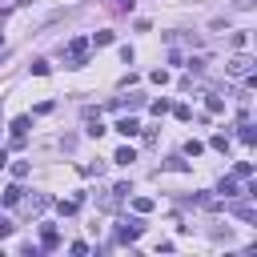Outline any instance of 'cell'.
Returning a JSON list of instances; mask_svg holds the SVG:
<instances>
[{
    "label": "cell",
    "mask_w": 257,
    "mask_h": 257,
    "mask_svg": "<svg viewBox=\"0 0 257 257\" xmlns=\"http://www.w3.org/2000/svg\"><path fill=\"white\" fill-rule=\"evenodd\" d=\"M84 60H88V40H84V36L68 40V48H64V68H80Z\"/></svg>",
    "instance_id": "cell-1"
},
{
    "label": "cell",
    "mask_w": 257,
    "mask_h": 257,
    "mask_svg": "<svg viewBox=\"0 0 257 257\" xmlns=\"http://www.w3.org/2000/svg\"><path fill=\"white\" fill-rule=\"evenodd\" d=\"M141 233H145V225H141L137 217H133V221H120V225H116V241H120V245H133V241H137Z\"/></svg>",
    "instance_id": "cell-2"
},
{
    "label": "cell",
    "mask_w": 257,
    "mask_h": 257,
    "mask_svg": "<svg viewBox=\"0 0 257 257\" xmlns=\"http://www.w3.org/2000/svg\"><path fill=\"white\" fill-rule=\"evenodd\" d=\"M225 72H229V76H249V72H253V56L237 52V56H233V60L225 64Z\"/></svg>",
    "instance_id": "cell-3"
},
{
    "label": "cell",
    "mask_w": 257,
    "mask_h": 257,
    "mask_svg": "<svg viewBox=\"0 0 257 257\" xmlns=\"http://www.w3.org/2000/svg\"><path fill=\"white\" fill-rule=\"evenodd\" d=\"M217 193H221V201H229V197H241V177H221Z\"/></svg>",
    "instance_id": "cell-4"
},
{
    "label": "cell",
    "mask_w": 257,
    "mask_h": 257,
    "mask_svg": "<svg viewBox=\"0 0 257 257\" xmlns=\"http://www.w3.org/2000/svg\"><path fill=\"white\" fill-rule=\"evenodd\" d=\"M28 124H32V116H16L8 128H12V145H24V133H28Z\"/></svg>",
    "instance_id": "cell-5"
},
{
    "label": "cell",
    "mask_w": 257,
    "mask_h": 257,
    "mask_svg": "<svg viewBox=\"0 0 257 257\" xmlns=\"http://www.w3.org/2000/svg\"><path fill=\"white\" fill-rule=\"evenodd\" d=\"M56 245H60L56 225H44V229H40V249H56Z\"/></svg>",
    "instance_id": "cell-6"
},
{
    "label": "cell",
    "mask_w": 257,
    "mask_h": 257,
    "mask_svg": "<svg viewBox=\"0 0 257 257\" xmlns=\"http://www.w3.org/2000/svg\"><path fill=\"white\" fill-rule=\"evenodd\" d=\"M112 128H116V133H120V137H137V133H141V124H137V120H133V116H120V120H116V124H112Z\"/></svg>",
    "instance_id": "cell-7"
},
{
    "label": "cell",
    "mask_w": 257,
    "mask_h": 257,
    "mask_svg": "<svg viewBox=\"0 0 257 257\" xmlns=\"http://www.w3.org/2000/svg\"><path fill=\"white\" fill-rule=\"evenodd\" d=\"M20 201H24V189L20 185H8L4 189V205H20Z\"/></svg>",
    "instance_id": "cell-8"
},
{
    "label": "cell",
    "mask_w": 257,
    "mask_h": 257,
    "mask_svg": "<svg viewBox=\"0 0 257 257\" xmlns=\"http://www.w3.org/2000/svg\"><path fill=\"white\" fill-rule=\"evenodd\" d=\"M112 161H116V165H133V161H137V153L124 145V149H116V153H112Z\"/></svg>",
    "instance_id": "cell-9"
},
{
    "label": "cell",
    "mask_w": 257,
    "mask_h": 257,
    "mask_svg": "<svg viewBox=\"0 0 257 257\" xmlns=\"http://www.w3.org/2000/svg\"><path fill=\"white\" fill-rule=\"evenodd\" d=\"M44 205H48V197H44V193H36V197H28V201H24V209H28V213H40Z\"/></svg>",
    "instance_id": "cell-10"
},
{
    "label": "cell",
    "mask_w": 257,
    "mask_h": 257,
    "mask_svg": "<svg viewBox=\"0 0 257 257\" xmlns=\"http://www.w3.org/2000/svg\"><path fill=\"white\" fill-rule=\"evenodd\" d=\"M56 209H60V217H72V213L80 209V201H76V197H68V201H56Z\"/></svg>",
    "instance_id": "cell-11"
},
{
    "label": "cell",
    "mask_w": 257,
    "mask_h": 257,
    "mask_svg": "<svg viewBox=\"0 0 257 257\" xmlns=\"http://www.w3.org/2000/svg\"><path fill=\"white\" fill-rule=\"evenodd\" d=\"M237 137H241L245 145H253V141H257V128H253L249 120H241V133H237Z\"/></svg>",
    "instance_id": "cell-12"
},
{
    "label": "cell",
    "mask_w": 257,
    "mask_h": 257,
    "mask_svg": "<svg viewBox=\"0 0 257 257\" xmlns=\"http://www.w3.org/2000/svg\"><path fill=\"white\" fill-rule=\"evenodd\" d=\"M145 96H128V100H112V108H141Z\"/></svg>",
    "instance_id": "cell-13"
},
{
    "label": "cell",
    "mask_w": 257,
    "mask_h": 257,
    "mask_svg": "<svg viewBox=\"0 0 257 257\" xmlns=\"http://www.w3.org/2000/svg\"><path fill=\"white\" fill-rule=\"evenodd\" d=\"M233 177H241V181H249V177H253V165H249V161H237V169H233Z\"/></svg>",
    "instance_id": "cell-14"
},
{
    "label": "cell",
    "mask_w": 257,
    "mask_h": 257,
    "mask_svg": "<svg viewBox=\"0 0 257 257\" xmlns=\"http://www.w3.org/2000/svg\"><path fill=\"white\" fill-rule=\"evenodd\" d=\"M233 213H237V217H241V221H257V209H253V205H237V209H233Z\"/></svg>",
    "instance_id": "cell-15"
},
{
    "label": "cell",
    "mask_w": 257,
    "mask_h": 257,
    "mask_svg": "<svg viewBox=\"0 0 257 257\" xmlns=\"http://www.w3.org/2000/svg\"><path fill=\"white\" fill-rule=\"evenodd\" d=\"M88 44H96V48H104V44H112V32H92V40Z\"/></svg>",
    "instance_id": "cell-16"
},
{
    "label": "cell",
    "mask_w": 257,
    "mask_h": 257,
    "mask_svg": "<svg viewBox=\"0 0 257 257\" xmlns=\"http://www.w3.org/2000/svg\"><path fill=\"white\" fill-rule=\"evenodd\" d=\"M133 209H137V213H153V201H149V197H133Z\"/></svg>",
    "instance_id": "cell-17"
},
{
    "label": "cell",
    "mask_w": 257,
    "mask_h": 257,
    "mask_svg": "<svg viewBox=\"0 0 257 257\" xmlns=\"http://www.w3.org/2000/svg\"><path fill=\"white\" fill-rule=\"evenodd\" d=\"M52 68H48V60H32V76H48Z\"/></svg>",
    "instance_id": "cell-18"
},
{
    "label": "cell",
    "mask_w": 257,
    "mask_h": 257,
    "mask_svg": "<svg viewBox=\"0 0 257 257\" xmlns=\"http://www.w3.org/2000/svg\"><path fill=\"white\" fill-rule=\"evenodd\" d=\"M205 104H209V112H225V100L221 96H205Z\"/></svg>",
    "instance_id": "cell-19"
},
{
    "label": "cell",
    "mask_w": 257,
    "mask_h": 257,
    "mask_svg": "<svg viewBox=\"0 0 257 257\" xmlns=\"http://www.w3.org/2000/svg\"><path fill=\"white\" fill-rule=\"evenodd\" d=\"M169 112H173V116H177V120H189V116H193V112H189V104H173V108H169Z\"/></svg>",
    "instance_id": "cell-20"
},
{
    "label": "cell",
    "mask_w": 257,
    "mask_h": 257,
    "mask_svg": "<svg viewBox=\"0 0 257 257\" xmlns=\"http://www.w3.org/2000/svg\"><path fill=\"white\" fill-rule=\"evenodd\" d=\"M209 145H213V149H217V153H225V149H229V137H225V133H217V137H213V141H209Z\"/></svg>",
    "instance_id": "cell-21"
},
{
    "label": "cell",
    "mask_w": 257,
    "mask_h": 257,
    "mask_svg": "<svg viewBox=\"0 0 257 257\" xmlns=\"http://www.w3.org/2000/svg\"><path fill=\"white\" fill-rule=\"evenodd\" d=\"M165 169H173V173H185V169H189V165H185V161H181V157H169V161H165Z\"/></svg>",
    "instance_id": "cell-22"
},
{
    "label": "cell",
    "mask_w": 257,
    "mask_h": 257,
    "mask_svg": "<svg viewBox=\"0 0 257 257\" xmlns=\"http://www.w3.org/2000/svg\"><path fill=\"white\" fill-rule=\"evenodd\" d=\"M12 177L24 181V177H28V161H16V165H12Z\"/></svg>",
    "instance_id": "cell-23"
},
{
    "label": "cell",
    "mask_w": 257,
    "mask_h": 257,
    "mask_svg": "<svg viewBox=\"0 0 257 257\" xmlns=\"http://www.w3.org/2000/svg\"><path fill=\"white\" fill-rule=\"evenodd\" d=\"M169 108H173V104H169V100H165V96H161V100H153V112H157V116H165V112H169Z\"/></svg>",
    "instance_id": "cell-24"
},
{
    "label": "cell",
    "mask_w": 257,
    "mask_h": 257,
    "mask_svg": "<svg viewBox=\"0 0 257 257\" xmlns=\"http://www.w3.org/2000/svg\"><path fill=\"white\" fill-rule=\"evenodd\" d=\"M185 153H189V157H201V153H205V145H201V141H189V145H185Z\"/></svg>",
    "instance_id": "cell-25"
},
{
    "label": "cell",
    "mask_w": 257,
    "mask_h": 257,
    "mask_svg": "<svg viewBox=\"0 0 257 257\" xmlns=\"http://www.w3.org/2000/svg\"><path fill=\"white\" fill-rule=\"evenodd\" d=\"M116 12H133V0H116Z\"/></svg>",
    "instance_id": "cell-26"
},
{
    "label": "cell",
    "mask_w": 257,
    "mask_h": 257,
    "mask_svg": "<svg viewBox=\"0 0 257 257\" xmlns=\"http://www.w3.org/2000/svg\"><path fill=\"white\" fill-rule=\"evenodd\" d=\"M8 233H12V225H8V221H0V237H8Z\"/></svg>",
    "instance_id": "cell-27"
},
{
    "label": "cell",
    "mask_w": 257,
    "mask_h": 257,
    "mask_svg": "<svg viewBox=\"0 0 257 257\" xmlns=\"http://www.w3.org/2000/svg\"><path fill=\"white\" fill-rule=\"evenodd\" d=\"M4 165H8V153H4V149H0V169H4Z\"/></svg>",
    "instance_id": "cell-28"
}]
</instances>
